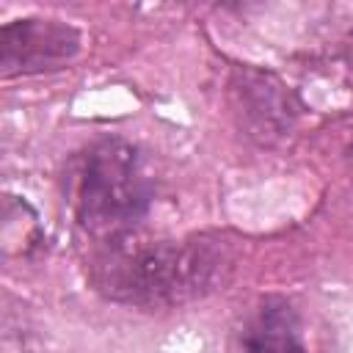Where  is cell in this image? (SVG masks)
<instances>
[{"label": "cell", "mask_w": 353, "mask_h": 353, "mask_svg": "<svg viewBox=\"0 0 353 353\" xmlns=\"http://www.w3.org/2000/svg\"><path fill=\"white\" fill-rule=\"evenodd\" d=\"M149 204V182L135 149L108 141L88 152L74 190L77 218L105 240L127 237Z\"/></svg>", "instance_id": "7a4b0ae2"}, {"label": "cell", "mask_w": 353, "mask_h": 353, "mask_svg": "<svg viewBox=\"0 0 353 353\" xmlns=\"http://www.w3.org/2000/svg\"><path fill=\"white\" fill-rule=\"evenodd\" d=\"M234 353H309L298 312L281 298H265L234 331Z\"/></svg>", "instance_id": "277c9868"}, {"label": "cell", "mask_w": 353, "mask_h": 353, "mask_svg": "<svg viewBox=\"0 0 353 353\" xmlns=\"http://www.w3.org/2000/svg\"><path fill=\"white\" fill-rule=\"evenodd\" d=\"M80 50V36L58 19H17L0 30L3 74H30L61 69Z\"/></svg>", "instance_id": "3957f363"}, {"label": "cell", "mask_w": 353, "mask_h": 353, "mask_svg": "<svg viewBox=\"0 0 353 353\" xmlns=\"http://www.w3.org/2000/svg\"><path fill=\"white\" fill-rule=\"evenodd\" d=\"M215 265L218 259L201 248L116 237L108 240V254L99 259V284L119 301L157 306L199 292Z\"/></svg>", "instance_id": "6da1fadb"}]
</instances>
